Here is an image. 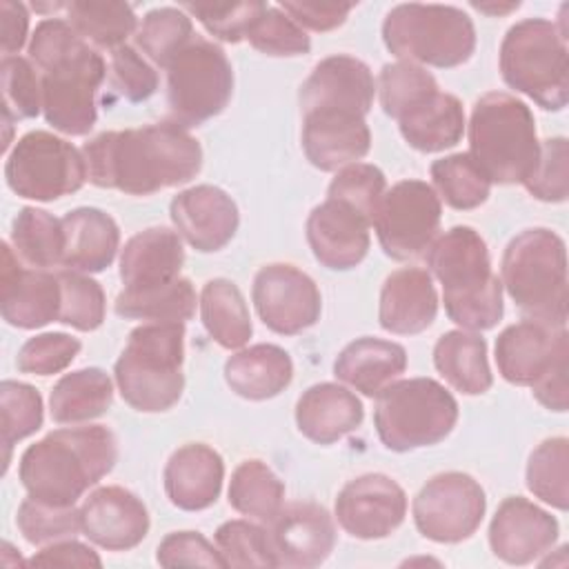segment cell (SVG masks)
<instances>
[{"instance_id":"obj_16","label":"cell","mask_w":569,"mask_h":569,"mask_svg":"<svg viewBox=\"0 0 569 569\" xmlns=\"http://www.w3.org/2000/svg\"><path fill=\"white\" fill-rule=\"evenodd\" d=\"M405 513L407 493L385 473L358 476L336 498L338 525L360 540L387 538L402 525Z\"/></svg>"},{"instance_id":"obj_38","label":"cell","mask_w":569,"mask_h":569,"mask_svg":"<svg viewBox=\"0 0 569 569\" xmlns=\"http://www.w3.org/2000/svg\"><path fill=\"white\" fill-rule=\"evenodd\" d=\"M11 244L18 258L33 269L58 267L64 258L62 220L44 209L24 207L13 218Z\"/></svg>"},{"instance_id":"obj_51","label":"cell","mask_w":569,"mask_h":569,"mask_svg":"<svg viewBox=\"0 0 569 569\" xmlns=\"http://www.w3.org/2000/svg\"><path fill=\"white\" fill-rule=\"evenodd\" d=\"M385 191H387V180L376 164L353 162L342 167L336 173V178L329 184L327 198H333L353 207L373 224V218Z\"/></svg>"},{"instance_id":"obj_52","label":"cell","mask_w":569,"mask_h":569,"mask_svg":"<svg viewBox=\"0 0 569 569\" xmlns=\"http://www.w3.org/2000/svg\"><path fill=\"white\" fill-rule=\"evenodd\" d=\"M247 40L253 49L267 56H302L311 49V40L305 29L280 7H267Z\"/></svg>"},{"instance_id":"obj_13","label":"cell","mask_w":569,"mask_h":569,"mask_svg":"<svg viewBox=\"0 0 569 569\" xmlns=\"http://www.w3.org/2000/svg\"><path fill=\"white\" fill-rule=\"evenodd\" d=\"M442 204L431 184L402 180L385 191L373 218V229L385 253L411 260L433 244L440 229Z\"/></svg>"},{"instance_id":"obj_31","label":"cell","mask_w":569,"mask_h":569,"mask_svg":"<svg viewBox=\"0 0 569 569\" xmlns=\"http://www.w3.org/2000/svg\"><path fill=\"white\" fill-rule=\"evenodd\" d=\"M405 369L407 351L402 345L369 336L349 342L333 362L336 378L369 398L400 378Z\"/></svg>"},{"instance_id":"obj_30","label":"cell","mask_w":569,"mask_h":569,"mask_svg":"<svg viewBox=\"0 0 569 569\" xmlns=\"http://www.w3.org/2000/svg\"><path fill=\"white\" fill-rule=\"evenodd\" d=\"M64 258L62 267L80 273L104 271L120 247L116 220L96 207H78L62 218Z\"/></svg>"},{"instance_id":"obj_7","label":"cell","mask_w":569,"mask_h":569,"mask_svg":"<svg viewBox=\"0 0 569 569\" xmlns=\"http://www.w3.org/2000/svg\"><path fill=\"white\" fill-rule=\"evenodd\" d=\"M502 80L547 111L569 100L567 31L545 18L516 22L500 44Z\"/></svg>"},{"instance_id":"obj_57","label":"cell","mask_w":569,"mask_h":569,"mask_svg":"<svg viewBox=\"0 0 569 569\" xmlns=\"http://www.w3.org/2000/svg\"><path fill=\"white\" fill-rule=\"evenodd\" d=\"M156 560L160 567H227L218 547L198 531H173L164 536L158 545Z\"/></svg>"},{"instance_id":"obj_55","label":"cell","mask_w":569,"mask_h":569,"mask_svg":"<svg viewBox=\"0 0 569 569\" xmlns=\"http://www.w3.org/2000/svg\"><path fill=\"white\" fill-rule=\"evenodd\" d=\"M109 80L111 87L129 102H142L158 89L156 69L129 44L111 51Z\"/></svg>"},{"instance_id":"obj_15","label":"cell","mask_w":569,"mask_h":569,"mask_svg":"<svg viewBox=\"0 0 569 569\" xmlns=\"http://www.w3.org/2000/svg\"><path fill=\"white\" fill-rule=\"evenodd\" d=\"M251 298L260 320L282 336L313 327L322 311L318 284L305 271L282 262L267 264L256 273Z\"/></svg>"},{"instance_id":"obj_37","label":"cell","mask_w":569,"mask_h":569,"mask_svg":"<svg viewBox=\"0 0 569 569\" xmlns=\"http://www.w3.org/2000/svg\"><path fill=\"white\" fill-rule=\"evenodd\" d=\"M116 313L147 322H187L196 313V289L187 278L142 291L122 289L116 298Z\"/></svg>"},{"instance_id":"obj_6","label":"cell","mask_w":569,"mask_h":569,"mask_svg":"<svg viewBox=\"0 0 569 569\" xmlns=\"http://www.w3.org/2000/svg\"><path fill=\"white\" fill-rule=\"evenodd\" d=\"M502 287L529 318L551 327L567 322V249L545 227L525 229L502 253Z\"/></svg>"},{"instance_id":"obj_3","label":"cell","mask_w":569,"mask_h":569,"mask_svg":"<svg viewBox=\"0 0 569 569\" xmlns=\"http://www.w3.org/2000/svg\"><path fill=\"white\" fill-rule=\"evenodd\" d=\"M427 267L442 284L447 316L465 331H485L502 318V282L491 271L482 236L458 224L427 249Z\"/></svg>"},{"instance_id":"obj_45","label":"cell","mask_w":569,"mask_h":569,"mask_svg":"<svg viewBox=\"0 0 569 569\" xmlns=\"http://www.w3.org/2000/svg\"><path fill=\"white\" fill-rule=\"evenodd\" d=\"M42 398L38 389L27 382L4 380L0 385V427H2V445H4V471L9 467L11 447L36 433L42 427Z\"/></svg>"},{"instance_id":"obj_62","label":"cell","mask_w":569,"mask_h":569,"mask_svg":"<svg viewBox=\"0 0 569 569\" xmlns=\"http://www.w3.org/2000/svg\"><path fill=\"white\" fill-rule=\"evenodd\" d=\"M473 9L482 11V13H489V16H505V13H511L520 7V2H507V4H485V2H471Z\"/></svg>"},{"instance_id":"obj_25","label":"cell","mask_w":569,"mask_h":569,"mask_svg":"<svg viewBox=\"0 0 569 569\" xmlns=\"http://www.w3.org/2000/svg\"><path fill=\"white\" fill-rule=\"evenodd\" d=\"M376 96V82L369 67L351 56H329L320 60L302 82L298 100L300 111L349 109L367 116Z\"/></svg>"},{"instance_id":"obj_28","label":"cell","mask_w":569,"mask_h":569,"mask_svg":"<svg viewBox=\"0 0 569 569\" xmlns=\"http://www.w3.org/2000/svg\"><path fill=\"white\" fill-rule=\"evenodd\" d=\"M184 249L180 233L151 227L124 242L120 253V280L124 291H142L180 278Z\"/></svg>"},{"instance_id":"obj_8","label":"cell","mask_w":569,"mask_h":569,"mask_svg":"<svg viewBox=\"0 0 569 569\" xmlns=\"http://www.w3.org/2000/svg\"><path fill=\"white\" fill-rule=\"evenodd\" d=\"M385 47L400 60L440 69L467 62L476 49L471 18L449 4H398L382 22Z\"/></svg>"},{"instance_id":"obj_59","label":"cell","mask_w":569,"mask_h":569,"mask_svg":"<svg viewBox=\"0 0 569 569\" xmlns=\"http://www.w3.org/2000/svg\"><path fill=\"white\" fill-rule=\"evenodd\" d=\"M29 567H102V560L98 558V553L73 540V538H64V540H56L47 547H42L38 553H33L27 560Z\"/></svg>"},{"instance_id":"obj_11","label":"cell","mask_w":569,"mask_h":569,"mask_svg":"<svg viewBox=\"0 0 569 569\" xmlns=\"http://www.w3.org/2000/svg\"><path fill=\"white\" fill-rule=\"evenodd\" d=\"M4 178L16 196L38 202L76 193L89 180L82 151L49 131H29L13 144Z\"/></svg>"},{"instance_id":"obj_47","label":"cell","mask_w":569,"mask_h":569,"mask_svg":"<svg viewBox=\"0 0 569 569\" xmlns=\"http://www.w3.org/2000/svg\"><path fill=\"white\" fill-rule=\"evenodd\" d=\"M16 525L24 540L31 545H51L56 540L73 538L78 531H82L80 509H76V505L58 507L31 496L20 502Z\"/></svg>"},{"instance_id":"obj_29","label":"cell","mask_w":569,"mask_h":569,"mask_svg":"<svg viewBox=\"0 0 569 569\" xmlns=\"http://www.w3.org/2000/svg\"><path fill=\"white\" fill-rule=\"evenodd\" d=\"M362 418V402L353 391L336 382L313 385L296 402L300 433L318 445H331L345 438L360 427Z\"/></svg>"},{"instance_id":"obj_42","label":"cell","mask_w":569,"mask_h":569,"mask_svg":"<svg viewBox=\"0 0 569 569\" xmlns=\"http://www.w3.org/2000/svg\"><path fill=\"white\" fill-rule=\"evenodd\" d=\"M527 487L542 502L569 507V440L558 436L540 442L527 462Z\"/></svg>"},{"instance_id":"obj_24","label":"cell","mask_w":569,"mask_h":569,"mask_svg":"<svg viewBox=\"0 0 569 569\" xmlns=\"http://www.w3.org/2000/svg\"><path fill=\"white\" fill-rule=\"evenodd\" d=\"M565 349H569L565 327L522 320L496 338V365L507 382L531 387Z\"/></svg>"},{"instance_id":"obj_60","label":"cell","mask_w":569,"mask_h":569,"mask_svg":"<svg viewBox=\"0 0 569 569\" xmlns=\"http://www.w3.org/2000/svg\"><path fill=\"white\" fill-rule=\"evenodd\" d=\"M567 365H569V349L560 351L556 360L547 367V371L531 385L536 400L551 411H567V405H569Z\"/></svg>"},{"instance_id":"obj_10","label":"cell","mask_w":569,"mask_h":569,"mask_svg":"<svg viewBox=\"0 0 569 569\" xmlns=\"http://www.w3.org/2000/svg\"><path fill=\"white\" fill-rule=\"evenodd\" d=\"M231 91V62L218 44L200 36H193L167 67L169 113L184 129L224 111Z\"/></svg>"},{"instance_id":"obj_44","label":"cell","mask_w":569,"mask_h":569,"mask_svg":"<svg viewBox=\"0 0 569 569\" xmlns=\"http://www.w3.org/2000/svg\"><path fill=\"white\" fill-rule=\"evenodd\" d=\"M378 91L385 113L400 120L407 111H411L422 100L433 96L438 91V82L420 64L398 60L393 64L382 67Z\"/></svg>"},{"instance_id":"obj_56","label":"cell","mask_w":569,"mask_h":569,"mask_svg":"<svg viewBox=\"0 0 569 569\" xmlns=\"http://www.w3.org/2000/svg\"><path fill=\"white\" fill-rule=\"evenodd\" d=\"M87 42L78 36V31L69 24V20L47 18L38 22L31 40H29V60L44 73L58 62L67 60L71 53L82 49Z\"/></svg>"},{"instance_id":"obj_48","label":"cell","mask_w":569,"mask_h":569,"mask_svg":"<svg viewBox=\"0 0 569 569\" xmlns=\"http://www.w3.org/2000/svg\"><path fill=\"white\" fill-rule=\"evenodd\" d=\"M216 547L227 567H278L269 531L249 520H227L216 531Z\"/></svg>"},{"instance_id":"obj_12","label":"cell","mask_w":569,"mask_h":569,"mask_svg":"<svg viewBox=\"0 0 569 569\" xmlns=\"http://www.w3.org/2000/svg\"><path fill=\"white\" fill-rule=\"evenodd\" d=\"M107 76L102 56L84 44L42 73V113L60 133L87 136L96 120V96Z\"/></svg>"},{"instance_id":"obj_33","label":"cell","mask_w":569,"mask_h":569,"mask_svg":"<svg viewBox=\"0 0 569 569\" xmlns=\"http://www.w3.org/2000/svg\"><path fill=\"white\" fill-rule=\"evenodd\" d=\"M409 147L422 153L445 151L460 142L465 133V111L456 96L436 91L398 120Z\"/></svg>"},{"instance_id":"obj_23","label":"cell","mask_w":569,"mask_h":569,"mask_svg":"<svg viewBox=\"0 0 569 569\" xmlns=\"http://www.w3.org/2000/svg\"><path fill=\"white\" fill-rule=\"evenodd\" d=\"M369 227L371 222L353 207L327 198L307 218V242L322 267L347 271L365 260Z\"/></svg>"},{"instance_id":"obj_32","label":"cell","mask_w":569,"mask_h":569,"mask_svg":"<svg viewBox=\"0 0 569 569\" xmlns=\"http://www.w3.org/2000/svg\"><path fill=\"white\" fill-rule=\"evenodd\" d=\"M293 362L278 345H253L224 362V380L240 398L267 400L289 387Z\"/></svg>"},{"instance_id":"obj_61","label":"cell","mask_w":569,"mask_h":569,"mask_svg":"<svg viewBox=\"0 0 569 569\" xmlns=\"http://www.w3.org/2000/svg\"><path fill=\"white\" fill-rule=\"evenodd\" d=\"M0 31L4 58L22 49L29 31V11L22 2L0 0Z\"/></svg>"},{"instance_id":"obj_20","label":"cell","mask_w":569,"mask_h":569,"mask_svg":"<svg viewBox=\"0 0 569 569\" xmlns=\"http://www.w3.org/2000/svg\"><path fill=\"white\" fill-rule=\"evenodd\" d=\"M558 540V520L522 496L500 502L489 525L491 551L507 565H529L551 551Z\"/></svg>"},{"instance_id":"obj_54","label":"cell","mask_w":569,"mask_h":569,"mask_svg":"<svg viewBox=\"0 0 569 569\" xmlns=\"http://www.w3.org/2000/svg\"><path fill=\"white\" fill-rule=\"evenodd\" d=\"M525 189L542 202H565L569 193V144L565 138L540 142V156Z\"/></svg>"},{"instance_id":"obj_1","label":"cell","mask_w":569,"mask_h":569,"mask_svg":"<svg viewBox=\"0 0 569 569\" xmlns=\"http://www.w3.org/2000/svg\"><path fill=\"white\" fill-rule=\"evenodd\" d=\"M82 156L91 184L129 196L184 184L202 167L200 142L173 120L104 131L84 142Z\"/></svg>"},{"instance_id":"obj_40","label":"cell","mask_w":569,"mask_h":569,"mask_svg":"<svg viewBox=\"0 0 569 569\" xmlns=\"http://www.w3.org/2000/svg\"><path fill=\"white\" fill-rule=\"evenodd\" d=\"M67 18L82 40L102 49H118L138 31L133 7L127 2L76 0L67 4Z\"/></svg>"},{"instance_id":"obj_36","label":"cell","mask_w":569,"mask_h":569,"mask_svg":"<svg viewBox=\"0 0 569 569\" xmlns=\"http://www.w3.org/2000/svg\"><path fill=\"white\" fill-rule=\"evenodd\" d=\"M200 318L207 333L224 349L244 347L253 333L244 296L227 278H213L202 287Z\"/></svg>"},{"instance_id":"obj_17","label":"cell","mask_w":569,"mask_h":569,"mask_svg":"<svg viewBox=\"0 0 569 569\" xmlns=\"http://www.w3.org/2000/svg\"><path fill=\"white\" fill-rule=\"evenodd\" d=\"M0 293L2 318L11 327L38 329L60 318L62 291L58 273L22 267L9 242H2Z\"/></svg>"},{"instance_id":"obj_21","label":"cell","mask_w":569,"mask_h":569,"mask_svg":"<svg viewBox=\"0 0 569 569\" xmlns=\"http://www.w3.org/2000/svg\"><path fill=\"white\" fill-rule=\"evenodd\" d=\"M176 231L198 251H220L238 231L240 213L227 191L198 184L180 191L169 207Z\"/></svg>"},{"instance_id":"obj_34","label":"cell","mask_w":569,"mask_h":569,"mask_svg":"<svg viewBox=\"0 0 569 569\" xmlns=\"http://www.w3.org/2000/svg\"><path fill=\"white\" fill-rule=\"evenodd\" d=\"M433 365L456 391L467 396H480L493 382L487 342L476 331L453 329L442 333L433 347Z\"/></svg>"},{"instance_id":"obj_53","label":"cell","mask_w":569,"mask_h":569,"mask_svg":"<svg viewBox=\"0 0 569 569\" xmlns=\"http://www.w3.org/2000/svg\"><path fill=\"white\" fill-rule=\"evenodd\" d=\"M80 340L62 333V331H49L29 338L16 358V365L22 373L33 376H53L64 371L80 351Z\"/></svg>"},{"instance_id":"obj_9","label":"cell","mask_w":569,"mask_h":569,"mask_svg":"<svg viewBox=\"0 0 569 569\" xmlns=\"http://www.w3.org/2000/svg\"><path fill=\"white\" fill-rule=\"evenodd\" d=\"M376 398L373 425L391 451L438 445L458 422L456 398L433 378L393 380Z\"/></svg>"},{"instance_id":"obj_18","label":"cell","mask_w":569,"mask_h":569,"mask_svg":"<svg viewBox=\"0 0 569 569\" xmlns=\"http://www.w3.org/2000/svg\"><path fill=\"white\" fill-rule=\"evenodd\" d=\"M269 540L278 567L311 569L322 565L336 545V527L325 507L291 502L269 522Z\"/></svg>"},{"instance_id":"obj_2","label":"cell","mask_w":569,"mask_h":569,"mask_svg":"<svg viewBox=\"0 0 569 569\" xmlns=\"http://www.w3.org/2000/svg\"><path fill=\"white\" fill-rule=\"evenodd\" d=\"M116 460L118 442L107 427H67L29 445L18 473L31 498L71 507L113 469Z\"/></svg>"},{"instance_id":"obj_50","label":"cell","mask_w":569,"mask_h":569,"mask_svg":"<svg viewBox=\"0 0 569 569\" xmlns=\"http://www.w3.org/2000/svg\"><path fill=\"white\" fill-rule=\"evenodd\" d=\"M2 116L11 120L36 118L42 111V78L33 64L20 56H7L0 64Z\"/></svg>"},{"instance_id":"obj_5","label":"cell","mask_w":569,"mask_h":569,"mask_svg":"<svg viewBox=\"0 0 569 569\" xmlns=\"http://www.w3.org/2000/svg\"><path fill=\"white\" fill-rule=\"evenodd\" d=\"M469 156L498 184H525L540 156L531 109L511 93L491 91L471 111Z\"/></svg>"},{"instance_id":"obj_27","label":"cell","mask_w":569,"mask_h":569,"mask_svg":"<svg viewBox=\"0 0 569 569\" xmlns=\"http://www.w3.org/2000/svg\"><path fill=\"white\" fill-rule=\"evenodd\" d=\"M224 462L216 449L189 442L176 449L164 467V491L171 505L184 511L211 507L222 489Z\"/></svg>"},{"instance_id":"obj_14","label":"cell","mask_w":569,"mask_h":569,"mask_svg":"<svg viewBox=\"0 0 569 569\" xmlns=\"http://www.w3.org/2000/svg\"><path fill=\"white\" fill-rule=\"evenodd\" d=\"M487 509L482 487L462 471L438 473L413 498V522L433 542H462L476 533Z\"/></svg>"},{"instance_id":"obj_46","label":"cell","mask_w":569,"mask_h":569,"mask_svg":"<svg viewBox=\"0 0 569 569\" xmlns=\"http://www.w3.org/2000/svg\"><path fill=\"white\" fill-rule=\"evenodd\" d=\"M62 302L58 322L69 325L78 331H93L104 320V291L87 273L60 269L58 271Z\"/></svg>"},{"instance_id":"obj_43","label":"cell","mask_w":569,"mask_h":569,"mask_svg":"<svg viewBox=\"0 0 569 569\" xmlns=\"http://www.w3.org/2000/svg\"><path fill=\"white\" fill-rule=\"evenodd\" d=\"M191 38V16L182 7L151 9L136 31V42L142 49V53H147L158 67L164 69Z\"/></svg>"},{"instance_id":"obj_49","label":"cell","mask_w":569,"mask_h":569,"mask_svg":"<svg viewBox=\"0 0 569 569\" xmlns=\"http://www.w3.org/2000/svg\"><path fill=\"white\" fill-rule=\"evenodd\" d=\"M269 4L258 0L244 2H184L182 9L193 16L213 38L222 42H240Z\"/></svg>"},{"instance_id":"obj_22","label":"cell","mask_w":569,"mask_h":569,"mask_svg":"<svg viewBox=\"0 0 569 569\" xmlns=\"http://www.w3.org/2000/svg\"><path fill=\"white\" fill-rule=\"evenodd\" d=\"M82 533L109 551H127L149 531V513L142 500L124 487H100L80 507Z\"/></svg>"},{"instance_id":"obj_41","label":"cell","mask_w":569,"mask_h":569,"mask_svg":"<svg viewBox=\"0 0 569 569\" xmlns=\"http://www.w3.org/2000/svg\"><path fill=\"white\" fill-rule=\"evenodd\" d=\"M433 191L453 209H476L491 191V180L469 153H453L431 164Z\"/></svg>"},{"instance_id":"obj_58","label":"cell","mask_w":569,"mask_h":569,"mask_svg":"<svg viewBox=\"0 0 569 569\" xmlns=\"http://www.w3.org/2000/svg\"><path fill=\"white\" fill-rule=\"evenodd\" d=\"M280 9L293 18L302 29L331 31L340 27L351 13L353 4L340 2H282Z\"/></svg>"},{"instance_id":"obj_19","label":"cell","mask_w":569,"mask_h":569,"mask_svg":"<svg viewBox=\"0 0 569 569\" xmlns=\"http://www.w3.org/2000/svg\"><path fill=\"white\" fill-rule=\"evenodd\" d=\"M371 133L362 113L349 109H311L302 113V149L320 171H336L369 153Z\"/></svg>"},{"instance_id":"obj_39","label":"cell","mask_w":569,"mask_h":569,"mask_svg":"<svg viewBox=\"0 0 569 569\" xmlns=\"http://www.w3.org/2000/svg\"><path fill=\"white\" fill-rule=\"evenodd\" d=\"M229 505L242 516L271 522L284 505V482L262 460H242L231 473Z\"/></svg>"},{"instance_id":"obj_26","label":"cell","mask_w":569,"mask_h":569,"mask_svg":"<svg viewBox=\"0 0 569 569\" xmlns=\"http://www.w3.org/2000/svg\"><path fill=\"white\" fill-rule=\"evenodd\" d=\"M438 313V293L427 269L402 267L387 276L380 291L378 320L389 333L413 336L431 327Z\"/></svg>"},{"instance_id":"obj_4","label":"cell","mask_w":569,"mask_h":569,"mask_svg":"<svg viewBox=\"0 0 569 569\" xmlns=\"http://www.w3.org/2000/svg\"><path fill=\"white\" fill-rule=\"evenodd\" d=\"M184 322H144L129 333L116 360V385L136 411L171 409L184 389Z\"/></svg>"},{"instance_id":"obj_35","label":"cell","mask_w":569,"mask_h":569,"mask_svg":"<svg viewBox=\"0 0 569 569\" xmlns=\"http://www.w3.org/2000/svg\"><path fill=\"white\" fill-rule=\"evenodd\" d=\"M113 400V382L98 367H84L62 376L49 398L51 418L58 425H80L100 418Z\"/></svg>"}]
</instances>
